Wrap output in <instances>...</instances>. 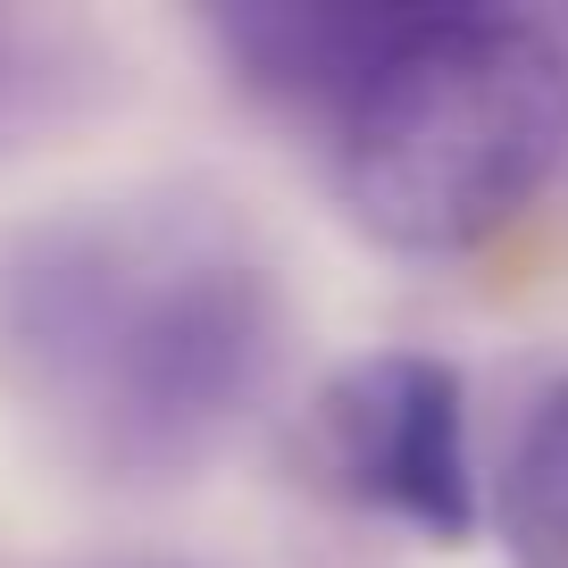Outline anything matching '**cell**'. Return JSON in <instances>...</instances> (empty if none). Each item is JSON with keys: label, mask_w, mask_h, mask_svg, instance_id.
I'll list each match as a JSON object with an SVG mask.
<instances>
[{"label": "cell", "mask_w": 568, "mask_h": 568, "mask_svg": "<svg viewBox=\"0 0 568 568\" xmlns=\"http://www.w3.org/2000/svg\"><path fill=\"white\" fill-rule=\"evenodd\" d=\"M284 352V293L210 193H92L0 251V385L92 485L160 494L226 452Z\"/></svg>", "instance_id": "6da1fadb"}, {"label": "cell", "mask_w": 568, "mask_h": 568, "mask_svg": "<svg viewBox=\"0 0 568 568\" xmlns=\"http://www.w3.org/2000/svg\"><path fill=\"white\" fill-rule=\"evenodd\" d=\"M335 201L368 243L452 260L568 168V51L510 9H409L326 134Z\"/></svg>", "instance_id": "7a4b0ae2"}, {"label": "cell", "mask_w": 568, "mask_h": 568, "mask_svg": "<svg viewBox=\"0 0 568 568\" xmlns=\"http://www.w3.org/2000/svg\"><path fill=\"white\" fill-rule=\"evenodd\" d=\"M310 468L335 501L468 544L485 518L468 452V385L435 352H359L310 393Z\"/></svg>", "instance_id": "3957f363"}, {"label": "cell", "mask_w": 568, "mask_h": 568, "mask_svg": "<svg viewBox=\"0 0 568 568\" xmlns=\"http://www.w3.org/2000/svg\"><path fill=\"white\" fill-rule=\"evenodd\" d=\"M409 9H335V0H226L201 18L226 84L251 109L293 125L335 134V118L352 109V92L368 84V68L385 59V42L402 34Z\"/></svg>", "instance_id": "277c9868"}, {"label": "cell", "mask_w": 568, "mask_h": 568, "mask_svg": "<svg viewBox=\"0 0 568 568\" xmlns=\"http://www.w3.org/2000/svg\"><path fill=\"white\" fill-rule=\"evenodd\" d=\"M494 535L510 568H568V376L527 409L494 494Z\"/></svg>", "instance_id": "5b68a950"}, {"label": "cell", "mask_w": 568, "mask_h": 568, "mask_svg": "<svg viewBox=\"0 0 568 568\" xmlns=\"http://www.w3.org/2000/svg\"><path fill=\"white\" fill-rule=\"evenodd\" d=\"M26 92H34V59H26L18 26H0V125L26 109Z\"/></svg>", "instance_id": "8992f818"}]
</instances>
